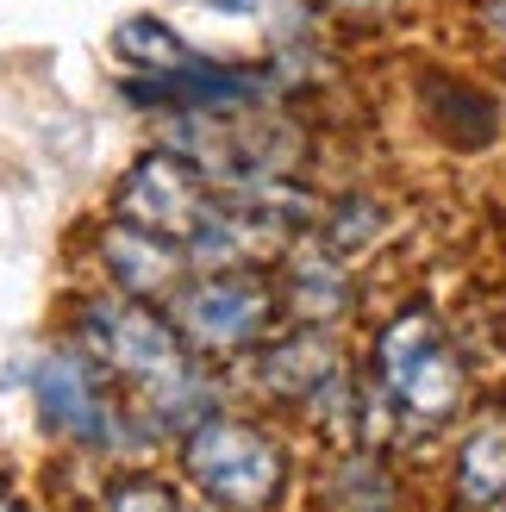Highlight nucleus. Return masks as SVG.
I'll return each mask as SVG.
<instances>
[{
	"label": "nucleus",
	"mask_w": 506,
	"mask_h": 512,
	"mask_svg": "<svg viewBox=\"0 0 506 512\" xmlns=\"http://www.w3.org/2000/svg\"><path fill=\"white\" fill-rule=\"evenodd\" d=\"M75 344H82L100 369H107L113 381H125V388L138 394V406H150L163 425L188 431V413H200V369H194V350L188 338L175 331L169 313H157L150 300H132V294H88L82 313H75Z\"/></svg>",
	"instance_id": "nucleus-1"
},
{
	"label": "nucleus",
	"mask_w": 506,
	"mask_h": 512,
	"mask_svg": "<svg viewBox=\"0 0 506 512\" xmlns=\"http://www.w3.org/2000/svg\"><path fill=\"white\" fill-rule=\"evenodd\" d=\"M182 469L219 512H269L288 488V450L232 413H207L182 431Z\"/></svg>",
	"instance_id": "nucleus-2"
},
{
	"label": "nucleus",
	"mask_w": 506,
	"mask_h": 512,
	"mask_svg": "<svg viewBox=\"0 0 506 512\" xmlns=\"http://www.w3.org/2000/svg\"><path fill=\"white\" fill-rule=\"evenodd\" d=\"M375 375H382V394L413 425H444L463 406V363L444 344V331L425 306H407L375 338Z\"/></svg>",
	"instance_id": "nucleus-3"
},
{
	"label": "nucleus",
	"mask_w": 506,
	"mask_h": 512,
	"mask_svg": "<svg viewBox=\"0 0 506 512\" xmlns=\"http://www.w3.org/2000/svg\"><path fill=\"white\" fill-rule=\"evenodd\" d=\"M113 207H119V219H132V225H144V232H157V238L194 244L207 232V219L219 213V200L207 194V175H200V163L188 150L157 144L119 175Z\"/></svg>",
	"instance_id": "nucleus-4"
},
{
	"label": "nucleus",
	"mask_w": 506,
	"mask_h": 512,
	"mask_svg": "<svg viewBox=\"0 0 506 512\" xmlns=\"http://www.w3.org/2000/svg\"><path fill=\"white\" fill-rule=\"evenodd\" d=\"M269 313H275V294L263 275L250 269H200L194 281L169 294V319L175 331L188 338V350H250L269 331Z\"/></svg>",
	"instance_id": "nucleus-5"
},
{
	"label": "nucleus",
	"mask_w": 506,
	"mask_h": 512,
	"mask_svg": "<svg viewBox=\"0 0 506 512\" xmlns=\"http://www.w3.org/2000/svg\"><path fill=\"white\" fill-rule=\"evenodd\" d=\"M32 394H38V413L50 419V431L69 438L75 450H107L119 438V400L107 388V369L82 344L44 350L32 363Z\"/></svg>",
	"instance_id": "nucleus-6"
},
{
	"label": "nucleus",
	"mask_w": 506,
	"mask_h": 512,
	"mask_svg": "<svg viewBox=\"0 0 506 512\" xmlns=\"http://www.w3.org/2000/svg\"><path fill=\"white\" fill-rule=\"evenodd\" d=\"M100 269H107V281L119 294L157 306L188 281V244L157 238V232H144V225L119 219V225L100 232Z\"/></svg>",
	"instance_id": "nucleus-7"
},
{
	"label": "nucleus",
	"mask_w": 506,
	"mask_h": 512,
	"mask_svg": "<svg viewBox=\"0 0 506 512\" xmlns=\"http://www.w3.org/2000/svg\"><path fill=\"white\" fill-rule=\"evenodd\" d=\"M263 381L275 394H288V400H332L344 394V369H338V350H325L319 338H294V344H263Z\"/></svg>",
	"instance_id": "nucleus-8"
},
{
	"label": "nucleus",
	"mask_w": 506,
	"mask_h": 512,
	"mask_svg": "<svg viewBox=\"0 0 506 512\" xmlns=\"http://www.w3.org/2000/svg\"><path fill=\"white\" fill-rule=\"evenodd\" d=\"M113 50L125 63H132L138 75H169V69H188L200 63V50L175 32V25L163 13H132V19H119V32H113Z\"/></svg>",
	"instance_id": "nucleus-9"
},
{
	"label": "nucleus",
	"mask_w": 506,
	"mask_h": 512,
	"mask_svg": "<svg viewBox=\"0 0 506 512\" xmlns=\"http://www.w3.org/2000/svg\"><path fill=\"white\" fill-rule=\"evenodd\" d=\"M457 500L463 506H494L506 500V419L475 425L457 450Z\"/></svg>",
	"instance_id": "nucleus-10"
},
{
	"label": "nucleus",
	"mask_w": 506,
	"mask_h": 512,
	"mask_svg": "<svg viewBox=\"0 0 506 512\" xmlns=\"http://www.w3.org/2000/svg\"><path fill=\"white\" fill-rule=\"evenodd\" d=\"M288 300H294L300 319H332V313H344L350 288H344V275H338L332 256L313 250V256H300V263H294V275H288Z\"/></svg>",
	"instance_id": "nucleus-11"
},
{
	"label": "nucleus",
	"mask_w": 506,
	"mask_h": 512,
	"mask_svg": "<svg viewBox=\"0 0 506 512\" xmlns=\"http://www.w3.org/2000/svg\"><path fill=\"white\" fill-rule=\"evenodd\" d=\"M332 512H388L394 506V488H388V475L382 463H369V456H350V463H338L332 475Z\"/></svg>",
	"instance_id": "nucleus-12"
},
{
	"label": "nucleus",
	"mask_w": 506,
	"mask_h": 512,
	"mask_svg": "<svg viewBox=\"0 0 506 512\" xmlns=\"http://www.w3.org/2000/svg\"><path fill=\"white\" fill-rule=\"evenodd\" d=\"M100 512H182V494H175L163 475L132 469V475H119L107 488V506H100Z\"/></svg>",
	"instance_id": "nucleus-13"
},
{
	"label": "nucleus",
	"mask_w": 506,
	"mask_h": 512,
	"mask_svg": "<svg viewBox=\"0 0 506 512\" xmlns=\"http://www.w3.org/2000/svg\"><path fill=\"white\" fill-rule=\"evenodd\" d=\"M200 7H213V13H263V0H200Z\"/></svg>",
	"instance_id": "nucleus-14"
},
{
	"label": "nucleus",
	"mask_w": 506,
	"mask_h": 512,
	"mask_svg": "<svg viewBox=\"0 0 506 512\" xmlns=\"http://www.w3.org/2000/svg\"><path fill=\"white\" fill-rule=\"evenodd\" d=\"M488 25H494V32H506V0H488Z\"/></svg>",
	"instance_id": "nucleus-15"
},
{
	"label": "nucleus",
	"mask_w": 506,
	"mask_h": 512,
	"mask_svg": "<svg viewBox=\"0 0 506 512\" xmlns=\"http://www.w3.org/2000/svg\"><path fill=\"white\" fill-rule=\"evenodd\" d=\"M338 7H375V0H338Z\"/></svg>",
	"instance_id": "nucleus-16"
}]
</instances>
